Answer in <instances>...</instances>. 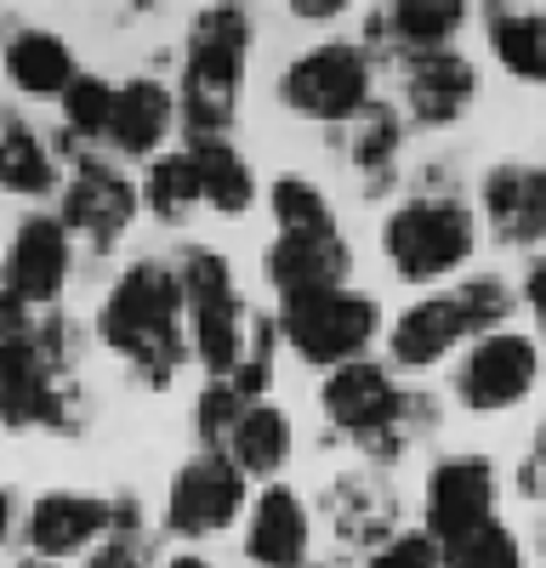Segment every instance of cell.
<instances>
[{
    "mask_svg": "<svg viewBox=\"0 0 546 568\" xmlns=\"http://www.w3.org/2000/svg\"><path fill=\"white\" fill-rule=\"evenodd\" d=\"M0 69H7V80L23 91V98H63V91L74 85V45L52 29L40 23H23L7 34V52H0Z\"/></svg>",
    "mask_w": 546,
    "mask_h": 568,
    "instance_id": "22",
    "label": "cell"
},
{
    "mask_svg": "<svg viewBox=\"0 0 546 568\" xmlns=\"http://www.w3.org/2000/svg\"><path fill=\"white\" fill-rule=\"evenodd\" d=\"M165 568H211V562H205V557H194V551H182V557H171Z\"/></svg>",
    "mask_w": 546,
    "mask_h": 568,
    "instance_id": "42",
    "label": "cell"
},
{
    "mask_svg": "<svg viewBox=\"0 0 546 568\" xmlns=\"http://www.w3.org/2000/svg\"><path fill=\"white\" fill-rule=\"evenodd\" d=\"M535 375H540V347L518 329H495V336H478L473 353L455 364V398L478 415H501L535 393Z\"/></svg>",
    "mask_w": 546,
    "mask_h": 568,
    "instance_id": "11",
    "label": "cell"
},
{
    "mask_svg": "<svg viewBox=\"0 0 546 568\" xmlns=\"http://www.w3.org/2000/svg\"><path fill=\"white\" fill-rule=\"evenodd\" d=\"M280 342L313 364V369H342L353 358L371 353V342L382 336V307L376 296L364 291H325V296H307V302H285L280 307Z\"/></svg>",
    "mask_w": 546,
    "mask_h": 568,
    "instance_id": "8",
    "label": "cell"
},
{
    "mask_svg": "<svg viewBox=\"0 0 546 568\" xmlns=\"http://www.w3.org/2000/svg\"><path fill=\"white\" fill-rule=\"evenodd\" d=\"M331 529L353 551H382L398 535V495L382 471H342L325 495Z\"/></svg>",
    "mask_w": 546,
    "mask_h": 568,
    "instance_id": "18",
    "label": "cell"
},
{
    "mask_svg": "<svg viewBox=\"0 0 546 568\" xmlns=\"http://www.w3.org/2000/svg\"><path fill=\"white\" fill-rule=\"evenodd\" d=\"M267 205H273V227H331V200L318 194V182L307 176H273L267 187Z\"/></svg>",
    "mask_w": 546,
    "mask_h": 568,
    "instance_id": "32",
    "label": "cell"
},
{
    "mask_svg": "<svg viewBox=\"0 0 546 568\" xmlns=\"http://www.w3.org/2000/svg\"><path fill=\"white\" fill-rule=\"evenodd\" d=\"M524 302H529L535 329H540V342H546V256H535L529 273H524Z\"/></svg>",
    "mask_w": 546,
    "mask_h": 568,
    "instance_id": "39",
    "label": "cell"
},
{
    "mask_svg": "<svg viewBox=\"0 0 546 568\" xmlns=\"http://www.w3.org/2000/svg\"><path fill=\"white\" fill-rule=\"evenodd\" d=\"M74 324L63 313L34 318L0 342V426L7 433H80L85 393L74 382Z\"/></svg>",
    "mask_w": 546,
    "mask_h": 568,
    "instance_id": "2",
    "label": "cell"
},
{
    "mask_svg": "<svg viewBox=\"0 0 546 568\" xmlns=\"http://www.w3.org/2000/svg\"><path fill=\"white\" fill-rule=\"evenodd\" d=\"M63 205H58V222L69 227V240H85L91 251H114L120 233L136 222V182L125 171H114L109 160H91L80 154L63 176Z\"/></svg>",
    "mask_w": 546,
    "mask_h": 568,
    "instance_id": "10",
    "label": "cell"
},
{
    "mask_svg": "<svg viewBox=\"0 0 546 568\" xmlns=\"http://www.w3.org/2000/svg\"><path fill=\"white\" fill-rule=\"evenodd\" d=\"M495 511V466L484 455H444L427 478V540L449 546L489 524Z\"/></svg>",
    "mask_w": 546,
    "mask_h": 568,
    "instance_id": "15",
    "label": "cell"
},
{
    "mask_svg": "<svg viewBox=\"0 0 546 568\" xmlns=\"http://www.w3.org/2000/svg\"><path fill=\"white\" fill-rule=\"evenodd\" d=\"M336 12H347V0H291V18H307V23H325Z\"/></svg>",
    "mask_w": 546,
    "mask_h": 568,
    "instance_id": "40",
    "label": "cell"
},
{
    "mask_svg": "<svg viewBox=\"0 0 546 568\" xmlns=\"http://www.w3.org/2000/svg\"><path fill=\"white\" fill-rule=\"evenodd\" d=\"M467 7L462 0H398V7L371 18V40H387L393 58L398 52H438L462 34Z\"/></svg>",
    "mask_w": 546,
    "mask_h": 568,
    "instance_id": "24",
    "label": "cell"
},
{
    "mask_svg": "<svg viewBox=\"0 0 546 568\" xmlns=\"http://www.w3.org/2000/svg\"><path fill=\"white\" fill-rule=\"evenodd\" d=\"M63 136L69 142H103L109 136V114H114V85L98 74H74V85L63 91Z\"/></svg>",
    "mask_w": 546,
    "mask_h": 568,
    "instance_id": "30",
    "label": "cell"
},
{
    "mask_svg": "<svg viewBox=\"0 0 546 568\" xmlns=\"http://www.w3.org/2000/svg\"><path fill=\"white\" fill-rule=\"evenodd\" d=\"M0 187L23 200L58 194V149L12 109H0Z\"/></svg>",
    "mask_w": 546,
    "mask_h": 568,
    "instance_id": "25",
    "label": "cell"
},
{
    "mask_svg": "<svg viewBox=\"0 0 546 568\" xmlns=\"http://www.w3.org/2000/svg\"><path fill=\"white\" fill-rule=\"evenodd\" d=\"M518 489H524V500L546 506V420H540V433H535V444H529V455L518 466Z\"/></svg>",
    "mask_w": 546,
    "mask_h": 568,
    "instance_id": "36",
    "label": "cell"
},
{
    "mask_svg": "<svg viewBox=\"0 0 546 568\" xmlns=\"http://www.w3.org/2000/svg\"><path fill=\"white\" fill-rule=\"evenodd\" d=\"M398 114H410V125H455L473 98H478V69L455 52V45H438V52H398Z\"/></svg>",
    "mask_w": 546,
    "mask_h": 568,
    "instance_id": "13",
    "label": "cell"
},
{
    "mask_svg": "<svg viewBox=\"0 0 546 568\" xmlns=\"http://www.w3.org/2000/svg\"><path fill=\"white\" fill-rule=\"evenodd\" d=\"M7 540H12V495L0 489V551H7Z\"/></svg>",
    "mask_w": 546,
    "mask_h": 568,
    "instance_id": "41",
    "label": "cell"
},
{
    "mask_svg": "<svg viewBox=\"0 0 546 568\" xmlns=\"http://www.w3.org/2000/svg\"><path fill=\"white\" fill-rule=\"evenodd\" d=\"M245 415V398L228 387V382H205V393L194 398V433H200V449L222 455L228 438H234V426Z\"/></svg>",
    "mask_w": 546,
    "mask_h": 568,
    "instance_id": "34",
    "label": "cell"
},
{
    "mask_svg": "<svg viewBox=\"0 0 546 568\" xmlns=\"http://www.w3.org/2000/svg\"><path fill=\"white\" fill-rule=\"evenodd\" d=\"M371 80H376L371 45L325 40V45H307L280 74V103L313 125H353L371 103Z\"/></svg>",
    "mask_w": 546,
    "mask_h": 568,
    "instance_id": "7",
    "label": "cell"
},
{
    "mask_svg": "<svg viewBox=\"0 0 546 568\" xmlns=\"http://www.w3.org/2000/svg\"><path fill=\"white\" fill-rule=\"evenodd\" d=\"M176 291H182V313H189V358L205 364L211 382H228L234 364L245 358L251 318H256L234 284V267L205 245H189L176 262Z\"/></svg>",
    "mask_w": 546,
    "mask_h": 568,
    "instance_id": "5",
    "label": "cell"
},
{
    "mask_svg": "<svg viewBox=\"0 0 546 568\" xmlns=\"http://www.w3.org/2000/svg\"><path fill=\"white\" fill-rule=\"evenodd\" d=\"M318 409L331 415L336 438L358 444L371 460H398L438 426V404L427 393H404L371 358H353L318 382Z\"/></svg>",
    "mask_w": 546,
    "mask_h": 568,
    "instance_id": "3",
    "label": "cell"
},
{
    "mask_svg": "<svg viewBox=\"0 0 546 568\" xmlns=\"http://www.w3.org/2000/svg\"><path fill=\"white\" fill-rule=\"evenodd\" d=\"M364 568H438V546L427 535H393L382 551H371Z\"/></svg>",
    "mask_w": 546,
    "mask_h": 568,
    "instance_id": "35",
    "label": "cell"
},
{
    "mask_svg": "<svg viewBox=\"0 0 546 568\" xmlns=\"http://www.w3.org/2000/svg\"><path fill=\"white\" fill-rule=\"evenodd\" d=\"M347 267H353V251L336 222L331 227H280V240L262 251V273L273 284V296H280V307L342 291Z\"/></svg>",
    "mask_w": 546,
    "mask_h": 568,
    "instance_id": "12",
    "label": "cell"
},
{
    "mask_svg": "<svg viewBox=\"0 0 546 568\" xmlns=\"http://www.w3.org/2000/svg\"><path fill=\"white\" fill-rule=\"evenodd\" d=\"M23 540H29V557H46V562L80 557V551L109 540V500L103 495H80V489L40 495L29 506V517H23Z\"/></svg>",
    "mask_w": 546,
    "mask_h": 568,
    "instance_id": "16",
    "label": "cell"
},
{
    "mask_svg": "<svg viewBox=\"0 0 546 568\" xmlns=\"http://www.w3.org/2000/svg\"><path fill=\"white\" fill-rule=\"evenodd\" d=\"M34 318H40V313H34V307H23V302L12 296V284L0 278V342H12V336H23V329H29Z\"/></svg>",
    "mask_w": 546,
    "mask_h": 568,
    "instance_id": "38",
    "label": "cell"
},
{
    "mask_svg": "<svg viewBox=\"0 0 546 568\" xmlns=\"http://www.w3.org/2000/svg\"><path fill=\"white\" fill-rule=\"evenodd\" d=\"M251 63V12L200 7L182 40V85L171 91L189 136H228L240 109V85Z\"/></svg>",
    "mask_w": 546,
    "mask_h": 568,
    "instance_id": "4",
    "label": "cell"
},
{
    "mask_svg": "<svg viewBox=\"0 0 546 568\" xmlns=\"http://www.w3.org/2000/svg\"><path fill=\"white\" fill-rule=\"evenodd\" d=\"M18 568H63V562H46V557H23Z\"/></svg>",
    "mask_w": 546,
    "mask_h": 568,
    "instance_id": "43",
    "label": "cell"
},
{
    "mask_svg": "<svg viewBox=\"0 0 546 568\" xmlns=\"http://www.w3.org/2000/svg\"><path fill=\"white\" fill-rule=\"evenodd\" d=\"M85 568H149V562H143V540H120V535H109L103 546H91Z\"/></svg>",
    "mask_w": 546,
    "mask_h": 568,
    "instance_id": "37",
    "label": "cell"
},
{
    "mask_svg": "<svg viewBox=\"0 0 546 568\" xmlns=\"http://www.w3.org/2000/svg\"><path fill=\"white\" fill-rule=\"evenodd\" d=\"M307 546H313V524L296 489L267 484L262 495H251L245 506V557L256 568H307Z\"/></svg>",
    "mask_w": 546,
    "mask_h": 568,
    "instance_id": "17",
    "label": "cell"
},
{
    "mask_svg": "<svg viewBox=\"0 0 546 568\" xmlns=\"http://www.w3.org/2000/svg\"><path fill=\"white\" fill-rule=\"evenodd\" d=\"M98 342L125 358L131 382L154 393L176 382V369L189 364V329H182V291L171 262L143 256L114 278V291L98 307Z\"/></svg>",
    "mask_w": 546,
    "mask_h": 568,
    "instance_id": "1",
    "label": "cell"
},
{
    "mask_svg": "<svg viewBox=\"0 0 546 568\" xmlns=\"http://www.w3.org/2000/svg\"><path fill=\"white\" fill-rule=\"evenodd\" d=\"M74 273V240L69 227L52 216V211H34L18 222L12 245H7V262H0V278L12 284V296L34 313H52L63 284Z\"/></svg>",
    "mask_w": 546,
    "mask_h": 568,
    "instance_id": "14",
    "label": "cell"
},
{
    "mask_svg": "<svg viewBox=\"0 0 546 568\" xmlns=\"http://www.w3.org/2000/svg\"><path fill=\"white\" fill-rule=\"evenodd\" d=\"M398 142H404V114L393 103H364V114L353 120V136H347V160L353 171L371 182V187H387L393 171H398Z\"/></svg>",
    "mask_w": 546,
    "mask_h": 568,
    "instance_id": "28",
    "label": "cell"
},
{
    "mask_svg": "<svg viewBox=\"0 0 546 568\" xmlns=\"http://www.w3.org/2000/svg\"><path fill=\"white\" fill-rule=\"evenodd\" d=\"M438 568H524V546H518L513 529H501L489 517L484 529L438 546Z\"/></svg>",
    "mask_w": 546,
    "mask_h": 568,
    "instance_id": "31",
    "label": "cell"
},
{
    "mask_svg": "<svg viewBox=\"0 0 546 568\" xmlns=\"http://www.w3.org/2000/svg\"><path fill=\"white\" fill-rule=\"evenodd\" d=\"M189 160L200 176V205L216 216H245L256 205V171L234 149V136H189Z\"/></svg>",
    "mask_w": 546,
    "mask_h": 568,
    "instance_id": "23",
    "label": "cell"
},
{
    "mask_svg": "<svg viewBox=\"0 0 546 568\" xmlns=\"http://www.w3.org/2000/svg\"><path fill=\"white\" fill-rule=\"evenodd\" d=\"M484 34H489V52L501 58V69H507V74L546 80V18L540 12L489 7L484 12Z\"/></svg>",
    "mask_w": 546,
    "mask_h": 568,
    "instance_id": "27",
    "label": "cell"
},
{
    "mask_svg": "<svg viewBox=\"0 0 546 568\" xmlns=\"http://www.w3.org/2000/svg\"><path fill=\"white\" fill-rule=\"evenodd\" d=\"M245 506H251V478L228 455L200 449L165 484V529L176 540H211L222 529H234Z\"/></svg>",
    "mask_w": 546,
    "mask_h": 568,
    "instance_id": "9",
    "label": "cell"
},
{
    "mask_svg": "<svg viewBox=\"0 0 546 568\" xmlns=\"http://www.w3.org/2000/svg\"><path fill=\"white\" fill-rule=\"evenodd\" d=\"M473 245H478V216L455 194H410L404 205H393L382 227V251L393 273L410 284L455 273L473 256Z\"/></svg>",
    "mask_w": 546,
    "mask_h": 568,
    "instance_id": "6",
    "label": "cell"
},
{
    "mask_svg": "<svg viewBox=\"0 0 546 568\" xmlns=\"http://www.w3.org/2000/svg\"><path fill=\"white\" fill-rule=\"evenodd\" d=\"M291 449H296L291 415H285L280 404L256 398V404H245V415H240V426H234V438H228L222 455L234 460L245 478H273V471L291 460Z\"/></svg>",
    "mask_w": 546,
    "mask_h": 568,
    "instance_id": "26",
    "label": "cell"
},
{
    "mask_svg": "<svg viewBox=\"0 0 546 568\" xmlns=\"http://www.w3.org/2000/svg\"><path fill=\"white\" fill-rule=\"evenodd\" d=\"M462 342H473V324H467L455 296H427L416 307H404L387 329V353H393L398 369H433Z\"/></svg>",
    "mask_w": 546,
    "mask_h": 568,
    "instance_id": "21",
    "label": "cell"
},
{
    "mask_svg": "<svg viewBox=\"0 0 546 568\" xmlns=\"http://www.w3.org/2000/svg\"><path fill=\"white\" fill-rule=\"evenodd\" d=\"M455 302H462V313H467V324H473V342H478V336H495V329H507V318H513V307H518V296H513L495 273L467 278L462 291H455Z\"/></svg>",
    "mask_w": 546,
    "mask_h": 568,
    "instance_id": "33",
    "label": "cell"
},
{
    "mask_svg": "<svg viewBox=\"0 0 546 568\" xmlns=\"http://www.w3.org/2000/svg\"><path fill=\"white\" fill-rule=\"evenodd\" d=\"M136 200H143L149 216H160L165 227H182L200 205V176H194V160L189 149H171L160 160H149L143 171V187H136Z\"/></svg>",
    "mask_w": 546,
    "mask_h": 568,
    "instance_id": "29",
    "label": "cell"
},
{
    "mask_svg": "<svg viewBox=\"0 0 546 568\" xmlns=\"http://www.w3.org/2000/svg\"><path fill=\"white\" fill-rule=\"evenodd\" d=\"M171 125H176L171 85L154 74H136V80L114 85V114H109L103 142H114V154H125V160H160Z\"/></svg>",
    "mask_w": 546,
    "mask_h": 568,
    "instance_id": "20",
    "label": "cell"
},
{
    "mask_svg": "<svg viewBox=\"0 0 546 568\" xmlns=\"http://www.w3.org/2000/svg\"><path fill=\"white\" fill-rule=\"evenodd\" d=\"M484 227L501 245H540L546 240V171L535 165H495L478 187Z\"/></svg>",
    "mask_w": 546,
    "mask_h": 568,
    "instance_id": "19",
    "label": "cell"
}]
</instances>
